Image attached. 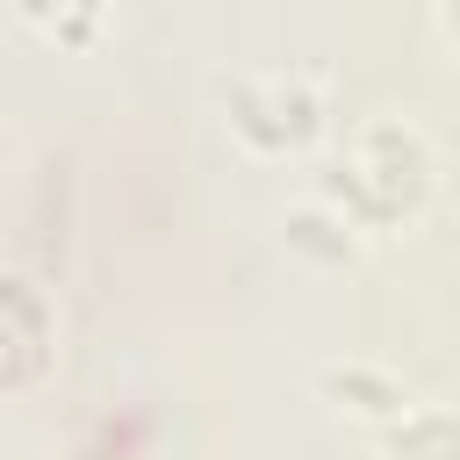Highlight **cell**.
Listing matches in <instances>:
<instances>
[{"mask_svg": "<svg viewBox=\"0 0 460 460\" xmlns=\"http://www.w3.org/2000/svg\"><path fill=\"white\" fill-rule=\"evenodd\" d=\"M424 180H431V151H424V137H417L402 115H381V122H367V129L345 144L331 194H338L352 216L388 223V216H402V208L424 194Z\"/></svg>", "mask_w": 460, "mask_h": 460, "instance_id": "obj_1", "label": "cell"}, {"mask_svg": "<svg viewBox=\"0 0 460 460\" xmlns=\"http://www.w3.org/2000/svg\"><path fill=\"white\" fill-rule=\"evenodd\" d=\"M323 115V86L309 72H244L230 86V122L259 144V151H288L316 129Z\"/></svg>", "mask_w": 460, "mask_h": 460, "instance_id": "obj_2", "label": "cell"}, {"mask_svg": "<svg viewBox=\"0 0 460 460\" xmlns=\"http://www.w3.org/2000/svg\"><path fill=\"white\" fill-rule=\"evenodd\" d=\"M395 446H402V460H460V417H446V410H410Z\"/></svg>", "mask_w": 460, "mask_h": 460, "instance_id": "obj_3", "label": "cell"}, {"mask_svg": "<svg viewBox=\"0 0 460 460\" xmlns=\"http://www.w3.org/2000/svg\"><path fill=\"white\" fill-rule=\"evenodd\" d=\"M14 7H22V22H36L43 36H65V43H86L108 0H14Z\"/></svg>", "mask_w": 460, "mask_h": 460, "instance_id": "obj_4", "label": "cell"}, {"mask_svg": "<svg viewBox=\"0 0 460 460\" xmlns=\"http://www.w3.org/2000/svg\"><path fill=\"white\" fill-rule=\"evenodd\" d=\"M438 14H446V29H453V43H460V0H438Z\"/></svg>", "mask_w": 460, "mask_h": 460, "instance_id": "obj_5", "label": "cell"}]
</instances>
